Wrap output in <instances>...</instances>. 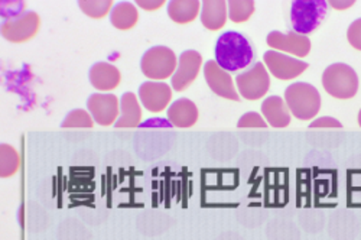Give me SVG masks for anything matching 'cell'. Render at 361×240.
I'll return each instance as SVG.
<instances>
[{"label": "cell", "instance_id": "obj_1", "mask_svg": "<svg viewBox=\"0 0 361 240\" xmlns=\"http://www.w3.org/2000/svg\"><path fill=\"white\" fill-rule=\"evenodd\" d=\"M216 63L227 73L247 68L255 59L250 41L238 32H224L216 44Z\"/></svg>", "mask_w": 361, "mask_h": 240}, {"label": "cell", "instance_id": "obj_16", "mask_svg": "<svg viewBox=\"0 0 361 240\" xmlns=\"http://www.w3.org/2000/svg\"><path fill=\"white\" fill-rule=\"evenodd\" d=\"M262 114L274 128H286L290 124V113L285 100L279 96H270L262 103Z\"/></svg>", "mask_w": 361, "mask_h": 240}, {"label": "cell", "instance_id": "obj_7", "mask_svg": "<svg viewBox=\"0 0 361 240\" xmlns=\"http://www.w3.org/2000/svg\"><path fill=\"white\" fill-rule=\"evenodd\" d=\"M41 19L37 12L26 11L19 16L4 20L2 23V37L15 44L26 42L38 34Z\"/></svg>", "mask_w": 361, "mask_h": 240}, {"label": "cell", "instance_id": "obj_22", "mask_svg": "<svg viewBox=\"0 0 361 240\" xmlns=\"http://www.w3.org/2000/svg\"><path fill=\"white\" fill-rule=\"evenodd\" d=\"M228 18L235 22L242 23L246 22L255 12V2L252 0H230L227 2Z\"/></svg>", "mask_w": 361, "mask_h": 240}, {"label": "cell", "instance_id": "obj_27", "mask_svg": "<svg viewBox=\"0 0 361 240\" xmlns=\"http://www.w3.org/2000/svg\"><path fill=\"white\" fill-rule=\"evenodd\" d=\"M347 40L350 45L361 51V18L355 19L347 29Z\"/></svg>", "mask_w": 361, "mask_h": 240}, {"label": "cell", "instance_id": "obj_9", "mask_svg": "<svg viewBox=\"0 0 361 240\" xmlns=\"http://www.w3.org/2000/svg\"><path fill=\"white\" fill-rule=\"evenodd\" d=\"M202 66V55L198 51L188 49L179 55L176 71L172 76V88L175 92H184L188 88L197 76L200 74V68Z\"/></svg>", "mask_w": 361, "mask_h": 240}, {"label": "cell", "instance_id": "obj_4", "mask_svg": "<svg viewBox=\"0 0 361 240\" xmlns=\"http://www.w3.org/2000/svg\"><path fill=\"white\" fill-rule=\"evenodd\" d=\"M328 2L325 0H296L290 6V23L296 34L314 32L326 16Z\"/></svg>", "mask_w": 361, "mask_h": 240}, {"label": "cell", "instance_id": "obj_19", "mask_svg": "<svg viewBox=\"0 0 361 240\" xmlns=\"http://www.w3.org/2000/svg\"><path fill=\"white\" fill-rule=\"evenodd\" d=\"M200 6L198 0H171L168 4V15L173 22L185 25L198 16Z\"/></svg>", "mask_w": 361, "mask_h": 240}, {"label": "cell", "instance_id": "obj_15", "mask_svg": "<svg viewBox=\"0 0 361 240\" xmlns=\"http://www.w3.org/2000/svg\"><path fill=\"white\" fill-rule=\"evenodd\" d=\"M168 120L176 128H191L198 120V109L190 99H178L168 109Z\"/></svg>", "mask_w": 361, "mask_h": 240}, {"label": "cell", "instance_id": "obj_18", "mask_svg": "<svg viewBox=\"0 0 361 240\" xmlns=\"http://www.w3.org/2000/svg\"><path fill=\"white\" fill-rule=\"evenodd\" d=\"M227 2L224 0H205L201 4V22L209 31H219L227 20Z\"/></svg>", "mask_w": 361, "mask_h": 240}, {"label": "cell", "instance_id": "obj_3", "mask_svg": "<svg viewBox=\"0 0 361 240\" xmlns=\"http://www.w3.org/2000/svg\"><path fill=\"white\" fill-rule=\"evenodd\" d=\"M322 85L329 96L347 100L358 92V76L348 64L336 63L324 70Z\"/></svg>", "mask_w": 361, "mask_h": 240}, {"label": "cell", "instance_id": "obj_31", "mask_svg": "<svg viewBox=\"0 0 361 240\" xmlns=\"http://www.w3.org/2000/svg\"><path fill=\"white\" fill-rule=\"evenodd\" d=\"M357 120H358V125L361 126V109H360V112H358V117H357Z\"/></svg>", "mask_w": 361, "mask_h": 240}, {"label": "cell", "instance_id": "obj_14", "mask_svg": "<svg viewBox=\"0 0 361 240\" xmlns=\"http://www.w3.org/2000/svg\"><path fill=\"white\" fill-rule=\"evenodd\" d=\"M88 78L99 92H110L122 81V74H120L118 68L110 63H96L90 68Z\"/></svg>", "mask_w": 361, "mask_h": 240}, {"label": "cell", "instance_id": "obj_23", "mask_svg": "<svg viewBox=\"0 0 361 240\" xmlns=\"http://www.w3.org/2000/svg\"><path fill=\"white\" fill-rule=\"evenodd\" d=\"M78 6L87 16L100 19L111 12L113 2L111 0H84V2H78Z\"/></svg>", "mask_w": 361, "mask_h": 240}, {"label": "cell", "instance_id": "obj_30", "mask_svg": "<svg viewBox=\"0 0 361 240\" xmlns=\"http://www.w3.org/2000/svg\"><path fill=\"white\" fill-rule=\"evenodd\" d=\"M354 4L355 2H353V0H351V2H350V0H347V2H341V0H338V2H336V0H334V2H328L329 6H333L338 11H345L347 8H351Z\"/></svg>", "mask_w": 361, "mask_h": 240}, {"label": "cell", "instance_id": "obj_21", "mask_svg": "<svg viewBox=\"0 0 361 240\" xmlns=\"http://www.w3.org/2000/svg\"><path fill=\"white\" fill-rule=\"evenodd\" d=\"M20 158L16 149L8 143L0 145V175L2 178H9L15 175L19 169Z\"/></svg>", "mask_w": 361, "mask_h": 240}, {"label": "cell", "instance_id": "obj_8", "mask_svg": "<svg viewBox=\"0 0 361 240\" xmlns=\"http://www.w3.org/2000/svg\"><path fill=\"white\" fill-rule=\"evenodd\" d=\"M263 61L269 71L279 80H292L308 70V63L302 59L292 58L289 55L281 54L279 51H266L263 55Z\"/></svg>", "mask_w": 361, "mask_h": 240}, {"label": "cell", "instance_id": "obj_13", "mask_svg": "<svg viewBox=\"0 0 361 240\" xmlns=\"http://www.w3.org/2000/svg\"><path fill=\"white\" fill-rule=\"evenodd\" d=\"M266 42L270 48L289 52L295 56H307L311 51V40L296 32L285 34L279 31H272L267 35Z\"/></svg>", "mask_w": 361, "mask_h": 240}, {"label": "cell", "instance_id": "obj_26", "mask_svg": "<svg viewBox=\"0 0 361 240\" xmlns=\"http://www.w3.org/2000/svg\"><path fill=\"white\" fill-rule=\"evenodd\" d=\"M0 6H2L4 20L12 19V18L19 16L23 12H26V5L23 2H2L0 4Z\"/></svg>", "mask_w": 361, "mask_h": 240}, {"label": "cell", "instance_id": "obj_5", "mask_svg": "<svg viewBox=\"0 0 361 240\" xmlns=\"http://www.w3.org/2000/svg\"><path fill=\"white\" fill-rule=\"evenodd\" d=\"M176 55L164 45L149 48L140 61V70L150 80H166L176 71Z\"/></svg>", "mask_w": 361, "mask_h": 240}, {"label": "cell", "instance_id": "obj_10", "mask_svg": "<svg viewBox=\"0 0 361 240\" xmlns=\"http://www.w3.org/2000/svg\"><path fill=\"white\" fill-rule=\"evenodd\" d=\"M204 77L213 93L223 99L238 102L240 95L235 92L231 76L216 63V59H209V61L205 63Z\"/></svg>", "mask_w": 361, "mask_h": 240}, {"label": "cell", "instance_id": "obj_29", "mask_svg": "<svg viewBox=\"0 0 361 240\" xmlns=\"http://www.w3.org/2000/svg\"><path fill=\"white\" fill-rule=\"evenodd\" d=\"M136 5L147 12H154V11L159 9L164 5V2L162 0H137Z\"/></svg>", "mask_w": 361, "mask_h": 240}, {"label": "cell", "instance_id": "obj_24", "mask_svg": "<svg viewBox=\"0 0 361 240\" xmlns=\"http://www.w3.org/2000/svg\"><path fill=\"white\" fill-rule=\"evenodd\" d=\"M94 119L87 110L74 109L61 122V128H93Z\"/></svg>", "mask_w": 361, "mask_h": 240}, {"label": "cell", "instance_id": "obj_25", "mask_svg": "<svg viewBox=\"0 0 361 240\" xmlns=\"http://www.w3.org/2000/svg\"><path fill=\"white\" fill-rule=\"evenodd\" d=\"M238 128H267V122L256 112L245 113L237 122Z\"/></svg>", "mask_w": 361, "mask_h": 240}, {"label": "cell", "instance_id": "obj_2", "mask_svg": "<svg viewBox=\"0 0 361 240\" xmlns=\"http://www.w3.org/2000/svg\"><path fill=\"white\" fill-rule=\"evenodd\" d=\"M285 103L296 119L311 120L321 109V95L312 84L293 83L285 90Z\"/></svg>", "mask_w": 361, "mask_h": 240}, {"label": "cell", "instance_id": "obj_12", "mask_svg": "<svg viewBox=\"0 0 361 240\" xmlns=\"http://www.w3.org/2000/svg\"><path fill=\"white\" fill-rule=\"evenodd\" d=\"M139 99L145 109L159 113L171 103L172 90L162 81H146L139 87Z\"/></svg>", "mask_w": 361, "mask_h": 240}, {"label": "cell", "instance_id": "obj_17", "mask_svg": "<svg viewBox=\"0 0 361 240\" xmlns=\"http://www.w3.org/2000/svg\"><path fill=\"white\" fill-rule=\"evenodd\" d=\"M142 122V107L136 95L128 92L120 99V116L116 128H137Z\"/></svg>", "mask_w": 361, "mask_h": 240}, {"label": "cell", "instance_id": "obj_28", "mask_svg": "<svg viewBox=\"0 0 361 240\" xmlns=\"http://www.w3.org/2000/svg\"><path fill=\"white\" fill-rule=\"evenodd\" d=\"M310 128H343V124L340 120L334 119V117H329V116H324L319 119H315L311 122Z\"/></svg>", "mask_w": 361, "mask_h": 240}, {"label": "cell", "instance_id": "obj_20", "mask_svg": "<svg viewBox=\"0 0 361 240\" xmlns=\"http://www.w3.org/2000/svg\"><path fill=\"white\" fill-rule=\"evenodd\" d=\"M137 19H139L137 9L135 4H130V2H118L113 6L110 12L111 25L120 29V31H128V29L133 28Z\"/></svg>", "mask_w": 361, "mask_h": 240}, {"label": "cell", "instance_id": "obj_11", "mask_svg": "<svg viewBox=\"0 0 361 240\" xmlns=\"http://www.w3.org/2000/svg\"><path fill=\"white\" fill-rule=\"evenodd\" d=\"M87 110L100 126H110L118 119V99L109 93H94L87 100Z\"/></svg>", "mask_w": 361, "mask_h": 240}, {"label": "cell", "instance_id": "obj_6", "mask_svg": "<svg viewBox=\"0 0 361 240\" xmlns=\"http://www.w3.org/2000/svg\"><path fill=\"white\" fill-rule=\"evenodd\" d=\"M237 93L246 100H257L266 96L270 88V77L263 63L253 64L235 77Z\"/></svg>", "mask_w": 361, "mask_h": 240}]
</instances>
